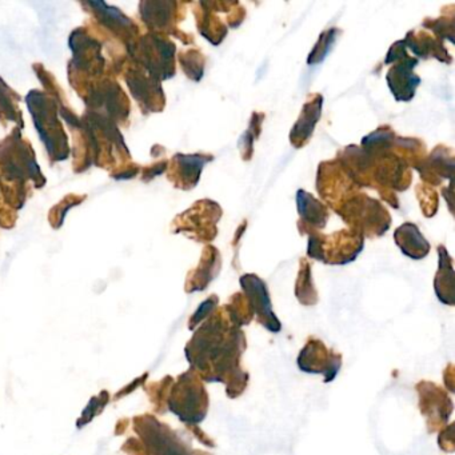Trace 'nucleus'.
<instances>
[{"instance_id": "nucleus-1", "label": "nucleus", "mask_w": 455, "mask_h": 455, "mask_svg": "<svg viewBox=\"0 0 455 455\" xmlns=\"http://www.w3.org/2000/svg\"><path fill=\"white\" fill-rule=\"evenodd\" d=\"M243 348V332L238 326H228L225 316L217 314L188 345V356L204 371L206 380H222L228 385V395L235 398L243 393L249 378L239 367V356Z\"/></svg>"}, {"instance_id": "nucleus-2", "label": "nucleus", "mask_w": 455, "mask_h": 455, "mask_svg": "<svg viewBox=\"0 0 455 455\" xmlns=\"http://www.w3.org/2000/svg\"><path fill=\"white\" fill-rule=\"evenodd\" d=\"M241 286L246 292V300L252 316L257 315L259 323L270 331H281V322L276 319L275 314L271 310L270 297H268L265 282L257 275L247 274L242 276Z\"/></svg>"}, {"instance_id": "nucleus-3", "label": "nucleus", "mask_w": 455, "mask_h": 455, "mask_svg": "<svg viewBox=\"0 0 455 455\" xmlns=\"http://www.w3.org/2000/svg\"><path fill=\"white\" fill-rule=\"evenodd\" d=\"M340 359L339 354L332 353L327 350L326 346L321 340L311 339L300 351L298 358V366L302 371L311 372V374H323L326 377L324 382H331L335 375L339 371Z\"/></svg>"}, {"instance_id": "nucleus-4", "label": "nucleus", "mask_w": 455, "mask_h": 455, "mask_svg": "<svg viewBox=\"0 0 455 455\" xmlns=\"http://www.w3.org/2000/svg\"><path fill=\"white\" fill-rule=\"evenodd\" d=\"M398 60L401 63L394 65V68L388 71V87L396 100H410L414 97L415 89L420 84V79L412 73V68L418 65V60L407 57L406 52Z\"/></svg>"}, {"instance_id": "nucleus-5", "label": "nucleus", "mask_w": 455, "mask_h": 455, "mask_svg": "<svg viewBox=\"0 0 455 455\" xmlns=\"http://www.w3.org/2000/svg\"><path fill=\"white\" fill-rule=\"evenodd\" d=\"M322 102H323V98L321 95H314L313 100H308L303 106L302 114L290 134V140L294 148H302L305 143H307L308 138L313 134L314 127L321 116Z\"/></svg>"}, {"instance_id": "nucleus-6", "label": "nucleus", "mask_w": 455, "mask_h": 455, "mask_svg": "<svg viewBox=\"0 0 455 455\" xmlns=\"http://www.w3.org/2000/svg\"><path fill=\"white\" fill-rule=\"evenodd\" d=\"M395 242L403 254L414 259L425 258L430 250V244L423 238L417 226L411 223H404L403 226L396 228Z\"/></svg>"}, {"instance_id": "nucleus-7", "label": "nucleus", "mask_w": 455, "mask_h": 455, "mask_svg": "<svg viewBox=\"0 0 455 455\" xmlns=\"http://www.w3.org/2000/svg\"><path fill=\"white\" fill-rule=\"evenodd\" d=\"M439 270L435 278V291L441 302L454 305V270L451 258L444 247H439Z\"/></svg>"}, {"instance_id": "nucleus-8", "label": "nucleus", "mask_w": 455, "mask_h": 455, "mask_svg": "<svg viewBox=\"0 0 455 455\" xmlns=\"http://www.w3.org/2000/svg\"><path fill=\"white\" fill-rule=\"evenodd\" d=\"M298 210L305 223L315 228H324L327 220V210L323 204H319L313 196L305 191H298L297 196Z\"/></svg>"}, {"instance_id": "nucleus-9", "label": "nucleus", "mask_w": 455, "mask_h": 455, "mask_svg": "<svg viewBox=\"0 0 455 455\" xmlns=\"http://www.w3.org/2000/svg\"><path fill=\"white\" fill-rule=\"evenodd\" d=\"M175 159L180 164L183 183H188V188H190L198 183L202 169L212 158L204 156H178Z\"/></svg>"}, {"instance_id": "nucleus-10", "label": "nucleus", "mask_w": 455, "mask_h": 455, "mask_svg": "<svg viewBox=\"0 0 455 455\" xmlns=\"http://www.w3.org/2000/svg\"><path fill=\"white\" fill-rule=\"evenodd\" d=\"M335 38H337V30H335V28L324 31V33L319 36L318 44H315L313 52H311L310 57H308V65L313 66L321 63L322 60L326 58V55L329 54L330 49H331L332 44H334Z\"/></svg>"}, {"instance_id": "nucleus-11", "label": "nucleus", "mask_w": 455, "mask_h": 455, "mask_svg": "<svg viewBox=\"0 0 455 455\" xmlns=\"http://www.w3.org/2000/svg\"><path fill=\"white\" fill-rule=\"evenodd\" d=\"M217 297L210 298V299H207L206 302L202 303L201 307L198 308L196 315H194L193 321H191V326H193L194 323H199V322H202L204 318H207V315H210V314L215 310V307H217Z\"/></svg>"}]
</instances>
